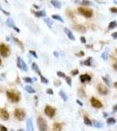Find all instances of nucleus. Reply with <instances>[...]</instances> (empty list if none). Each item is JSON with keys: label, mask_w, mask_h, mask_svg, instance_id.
I'll use <instances>...</instances> for the list:
<instances>
[{"label": "nucleus", "mask_w": 117, "mask_h": 131, "mask_svg": "<svg viewBox=\"0 0 117 131\" xmlns=\"http://www.w3.org/2000/svg\"><path fill=\"white\" fill-rule=\"evenodd\" d=\"M75 55L76 56H78V57H82V56H84L85 55V53H84V52H80V53H75Z\"/></svg>", "instance_id": "obj_40"}, {"label": "nucleus", "mask_w": 117, "mask_h": 131, "mask_svg": "<svg viewBox=\"0 0 117 131\" xmlns=\"http://www.w3.org/2000/svg\"><path fill=\"white\" fill-rule=\"evenodd\" d=\"M92 60H93V58L92 57H89L87 58L84 62H80V64H83V65L87 66H92Z\"/></svg>", "instance_id": "obj_16"}, {"label": "nucleus", "mask_w": 117, "mask_h": 131, "mask_svg": "<svg viewBox=\"0 0 117 131\" xmlns=\"http://www.w3.org/2000/svg\"><path fill=\"white\" fill-rule=\"evenodd\" d=\"M23 80H24V81H25V82H26V83H30V84H32V83L33 82L32 79L30 78V77H24Z\"/></svg>", "instance_id": "obj_31"}, {"label": "nucleus", "mask_w": 117, "mask_h": 131, "mask_svg": "<svg viewBox=\"0 0 117 131\" xmlns=\"http://www.w3.org/2000/svg\"><path fill=\"white\" fill-rule=\"evenodd\" d=\"M78 11H79L80 14L84 16L85 18H91L92 16H93V11H92V10H89V9H87V8L80 7L79 9H78Z\"/></svg>", "instance_id": "obj_4"}, {"label": "nucleus", "mask_w": 117, "mask_h": 131, "mask_svg": "<svg viewBox=\"0 0 117 131\" xmlns=\"http://www.w3.org/2000/svg\"><path fill=\"white\" fill-rule=\"evenodd\" d=\"M114 3H115V4H117V0H115V1H114Z\"/></svg>", "instance_id": "obj_58"}, {"label": "nucleus", "mask_w": 117, "mask_h": 131, "mask_svg": "<svg viewBox=\"0 0 117 131\" xmlns=\"http://www.w3.org/2000/svg\"><path fill=\"white\" fill-rule=\"evenodd\" d=\"M0 119L6 121L9 119V113L4 109H0Z\"/></svg>", "instance_id": "obj_10"}, {"label": "nucleus", "mask_w": 117, "mask_h": 131, "mask_svg": "<svg viewBox=\"0 0 117 131\" xmlns=\"http://www.w3.org/2000/svg\"><path fill=\"white\" fill-rule=\"evenodd\" d=\"M37 124L39 131H47V123L42 117H38L37 120Z\"/></svg>", "instance_id": "obj_3"}, {"label": "nucleus", "mask_w": 117, "mask_h": 131, "mask_svg": "<svg viewBox=\"0 0 117 131\" xmlns=\"http://www.w3.org/2000/svg\"><path fill=\"white\" fill-rule=\"evenodd\" d=\"M52 18H53V19H56V20L60 21L61 23H63V22H64L63 18H61V16L58 15V14H54V15H53V16H52Z\"/></svg>", "instance_id": "obj_26"}, {"label": "nucleus", "mask_w": 117, "mask_h": 131, "mask_svg": "<svg viewBox=\"0 0 117 131\" xmlns=\"http://www.w3.org/2000/svg\"><path fill=\"white\" fill-rule=\"evenodd\" d=\"M10 54V49L5 44H0V55L3 57H8Z\"/></svg>", "instance_id": "obj_5"}, {"label": "nucleus", "mask_w": 117, "mask_h": 131, "mask_svg": "<svg viewBox=\"0 0 117 131\" xmlns=\"http://www.w3.org/2000/svg\"><path fill=\"white\" fill-rule=\"evenodd\" d=\"M65 79H66V82L67 83V85L71 87L72 86V79H71V77H69V76H66V77Z\"/></svg>", "instance_id": "obj_33"}, {"label": "nucleus", "mask_w": 117, "mask_h": 131, "mask_svg": "<svg viewBox=\"0 0 117 131\" xmlns=\"http://www.w3.org/2000/svg\"><path fill=\"white\" fill-rule=\"evenodd\" d=\"M11 38H12V40L14 41V42H16L17 44H18L19 45V46L21 47V49H24V45H23V43L21 42V41H19L17 38H14V37H11Z\"/></svg>", "instance_id": "obj_28"}, {"label": "nucleus", "mask_w": 117, "mask_h": 131, "mask_svg": "<svg viewBox=\"0 0 117 131\" xmlns=\"http://www.w3.org/2000/svg\"><path fill=\"white\" fill-rule=\"evenodd\" d=\"M32 68L33 70L35 71L36 73H38V74L39 76H40V77H41V76H43V75H42V73H41L40 70H39V68H38V65H37V64H36L35 62H33V63L32 64Z\"/></svg>", "instance_id": "obj_15"}, {"label": "nucleus", "mask_w": 117, "mask_h": 131, "mask_svg": "<svg viewBox=\"0 0 117 131\" xmlns=\"http://www.w3.org/2000/svg\"><path fill=\"white\" fill-rule=\"evenodd\" d=\"M55 85L58 86V85H61V82L60 81H55Z\"/></svg>", "instance_id": "obj_48"}, {"label": "nucleus", "mask_w": 117, "mask_h": 131, "mask_svg": "<svg viewBox=\"0 0 117 131\" xmlns=\"http://www.w3.org/2000/svg\"><path fill=\"white\" fill-rule=\"evenodd\" d=\"M6 95L7 98L10 100L11 102H18L20 100V96L17 93H14L12 91H7L6 92Z\"/></svg>", "instance_id": "obj_1"}, {"label": "nucleus", "mask_w": 117, "mask_h": 131, "mask_svg": "<svg viewBox=\"0 0 117 131\" xmlns=\"http://www.w3.org/2000/svg\"><path fill=\"white\" fill-rule=\"evenodd\" d=\"M45 113H46V115L48 116V117L53 118V117L55 115L56 110H55L54 108H53V107L47 105V106H46V108H45Z\"/></svg>", "instance_id": "obj_6"}, {"label": "nucleus", "mask_w": 117, "mask_h": 131, "mask_svg": "<svg viewBox=\"0 0 117 131\" xmlns=\"http://www.w3.org/2000/svg\"><path fill=\"white\" fill-rule=\"evenodd\" d=\"M53 54H54V56H55V57H58V52H54V53H53Z\"/></svg>", "instance_id": "obj_50"}, {"label": "nucleus", "mask_w": 117, "mask_h": 131, "mask_svg": "<svg viewBox=\"0 0 117 131\" xmlns=\"http://www.w3.org/2000/svg\"><path fill=\"white\" fill-rule=\"evenodd\" d=\"M44 21H45V23L47 25V26H48L49 28H52V26H53V21H52L51 18H44Z\"/></svg>", "instance_id": "obj_19"}, {"label": "nucleus", "mask_w": 117, "mask_h": 131, "mask_svg": "<svg viewBox=\"0 0 117 131\" xmlns=\"http://www.w3.org/2000/svg\"><path fill=\"white\" fill-rule=\"evenodd\" d=\"M112 38H115V39H117V32L116 33H112Z\"/></svg>", "instance_id": "obj_44"}, {"label": "nucleus", "mask_w": 117, "mask_h": 131, "mask_svg": "<svg viewBox=\"0 0 117 131\" xmlns=\"http://www.w3.org/2000/svg\"><path fill=\"white\" fill-rule=\"evenodd\" d=\"M84 123L86 124V125H88V126H92V125H93V122L91 121V120L88 119V117H87V116L84 117Z\"/></svg>", "instance_id": "obj_27"}, {"label": "nucleus", "mask_w": 117, "mask_h": 131, "mask_svg": "<svg viewBox=\"0 0 117 131\" xmlns=\"http://www.w3.org/2000/svg\"><path fill=\"white\" fill-rule=\"evenodd\" d=\"M10 39H11V38H9V37H7V38H6V40H7V41H9V40H10Z\"/></svg>", "instance_id": "obj_54"}, {"label": "nucleus", "mask_w": 117, "mask_h": 131, "mask_svg": "<svg viewBox=\"0 0 117 131\" xmlns=\"http://www.w3.org/2000/svg\"><path fill=\"white\" fill-rule=\"evenodd\" d=\"M3 10H4V9H3V8H1V6H0V11H2Z\"/></svg>", "instance_id": "obj_57"}, {"label": "nucleus", "mask_w": 117, "mask_h": 131, "mask_svg": "<svg viewBox=\"0 0 117 131\" xmlns=\"http://www.w3.org/2000/svg\"><path fill=\"white\" fill-rule=\"evenodd\" d=\"M58 94H59V96H60L61 98H62V100H63L64 101H67V100H68V97H67V95H66V93H65V92L64 91H59V93H58Z\"/></svg>", "instance_id": "obj_21"}, {"label": "nucleus", "mask_w": 117, "mask_h": 131, "mask_svg": "<svg viewBox=\"0 0 117 131\" xmlns=\"http://www.w3.org/2000/svg\"><path fill=\"white\" fill-rule=\"evenodd\" d=\"M29 53H30V54H32V55L33 57H34V58L38 59V55H37V53H36L35 51H30Z\"/></svg>", "instance_id": "obj_37"}, {"label": "nucleus", "mask_w": 117, "mask_h": 131, "mask_svg": "<svg viewBox=\"0 0 117 131\" xmlns=\"http://www.w3.org/2000/svg\"><path fill=\"white\" fill-rule=\"evenodd\" d=\"M64 32H65V33H66V35L68 36L69 39H71V40H73V41L75 40V37H74V34H73V33H72L70 30H69L68 28H66V27L64 28Z\"/></svg>", "instance_id": "obj_12"}, {"label": "nucleus", "mask_w": 117, "mask_h": 131, "mask_svg": "<svg viewBox=\"0 0 117 131\" xmlns=\"http://www.w3.org/2000/svg\"><path fill=\"white\" fill-rule=\"evenodd\" d=\"M51 4L53 5L55 8H57V9H60L61 8V3L58 2V1H56V0H52Z\"/></svg>", "instance_id": "obj_18"}, {"label": "nucleus", "mask_w": 117, "mask_h": 131, "mask_svg": "<svg viewBox=\"0 0 117 131\" xmlns=\"http://www.w3.org/2000/svg\"><path fill=\"white\" fill-rule=\"evenodd\" d=\"M6 25H7L8 27L14 28L15 27V23H14V21H13L11 18H8L7 20H6Z\"/></svg>", "instance_id": "obj_17"}, {"label": "nucleus", "mask_w": 117, "mask_h": 131, "mask_svg": "<svg viewBox=\"0 0 117 131\" xmlns=\"http://www.w3.org/2000/svg\"><path fill=\"white\" fill-rule=\"evenodd\" d=\"M114 86H115V87H116V88H117V82H115V83L114 84Z\"/></svg>", "instance_id": "obj_53"}, {"label": "nucleus", "mask_w": 117, "mask_h": 131, "mask_svg": "<svg viewBox=\"0 0 117 131\" xmlns=\"http://www.w3.org/2000/svg\"><path fill=\"white\" fill-rule=\"evenodd\" d=\"M114 66V68H115V70L117 71V62H116V63H115V64H114V66Z\"/></svg>", "instance_id": "obj_49"}, {"label": "nucleus", "mask_w": 117, "mask_h": 131, "mask_svg": "<svg viewBox=\"0 0 117 131\" xmlns=\"http://www.w3.org/2000/svg\"><path fill=\"white\" fill-rule=\"evenodd\" d=\"M0 131H8V129H6V127L0 125Z\"/></svg>", "instance_id": "obj_41"}, {"label": "nucleus", "mask_w": 117, "mask_h": 131, "mask_svg": "<svg viewBox=\"0 0 117 131\" xmlns=\"http://www.w3.org/2000/svg\"><path fill=\"white\" fill-rule=\"evenodd\" d=\"M36 80H37L36 78H32V81H36Z\"/></svg>", "instance_id": "obj_55"}, {"label": "nucleus", "mask_w": 117, "mask_h": 131, "mask_svg": "<svg viewBox=\"0 0 117 131\" xmlns=\"http://www.w3.org/2000/svg\"><path fill=\"white\" fill-rule=\"evenodd\" d=\"M74 28H75L77 31H80V32H81V33H86V28H85L84 26L80 25H76V26H75Z\"/></svg>", "instance_id": "obj_23"}, {"label": "nucleus", "mask_w": 117, "mask_h": 131, "mask_svg": "<svg viewBox=\"0 0 117 131\" xmlns=\"http://www.w3.org/2000/svg\"><path fill=\"white\" fill-rule=\"evenodd\" d=\"M34 127H33L32 120L31 118H27L26 120V131H33Z\"/></svg>", "instance_id": "obj_11"}, {"label": "nucleus", "mask_w": 117, "mask_h": 131, "mask_svg": "<svg viewBox=\"0 0 117 131\" xmlns=\"http://www.w3.org/2000/svg\"><path fill=\"white\" fill-rule=\"evenodd\" d=\"M40 80H41V82H42V83H45V84H47V83H48V80H47L46 78H45L44 76H41V77H40Z\"/></svg>", "instance_id": "obj_36"}, {"label": "nucleus", "mask_w": 117, "mask_h": 131, "mask_svg": "<svg viewBox=\"0 0 117 131\" xmlns=\"http://www.w3.org/2000/svg\"><path fill=\"white\" fill-rule=\"evenodd\" d=\"M74 2L80 3V4L83 5H92V3L90 2V1H85V0H83V1H80V2H79V1H74Z\"/></svg>", "instance_id": "obj_30"}, {"label": "nucleus", "mask_w": 117, "mask_h": 131, "mask_svg": "<svg viewBox=\"0 0 117 131\" xmlns=\"http://www.w3.org/2000/svg\"><path fill=\"white\" fill-rule=\"evenodd\" d=\"M13 29H14V30H15L16 32H17V33H20V30H19V28L16 27V26H15V27L13 28Z\"/></svg>", "instance_id": "obj_46"}, {"label": "nucleus", "mask_w": 117, "mask_h": 131, "mask_svg": "<svg viewBox=\"0 0 117 131\" xmlns=\"http://www.w3.org/2000/svg\"><path fill=\"white\" fill-rule=\"evenodd\" d=\"M110 11L113 13H117V8L115 7H111L110 8Z\"/></svg>", "instance_id": "obj_39"}, {"label": "nucleus", "mask_w": 117, "mask_h": 131, "mask_svg": "<svg viewBox=\"0 0 117 131\" xmlns=\"http://www.w3.org/2000/svg\"><path fill=\"white\" fill-rule=\"evenodd\" d=\"M46 93H48V94H53V91L52 90L51 88H49V89L46 90Z\"/></svg>", "instance_id": "obj_42"}, {"label": "nucleus", "mask_w": 117, "mask_h": 131, "mask_svg": "<svg viewBox=\"0 0 117 131\" xmlns=\"http://www.w3.org/2000/svg\"><path fill=\"white\" fill-rule=\"evenodd\" d=\"M101 58L103 59L104 60H107V58H108V54H107V51H105L104 53H102Z\"/></svg>", "instance_id": "obj_34"}, {"label": "nucleus", "mask_w": 117, "mask_h": 131, "mask_svg": "<svg viewBox=\"0 0 117 131\" xmlns=\"http://www.w3.org/2000/svg\"><path fill=\"white\" fill-rule=\"evenodd\" d=\"M117 26V21H112V22L109 23V25H108V29L109 30H112L114 28H115Z\"/></svg>", "instance_id": "obj_24"}, {"label": "nucleus", "mask_w": 117, "mask_h": 131, "mask_svg": "<svg viewBox=\"0 0 117 131\" xmlns=\"http://www.w3.org/2000/svg\"><path fill=\"white\" fill-rule=\"evenodd\" d=\"M61 128H62V125H61L60 123H58V122H56V123L53 124V129L56 131H60L61 130Z\"/></svg>", "instance_id": "obj_25"}, {"label": "nucleus", "mask_w": 117, "mask_h": 131, "mask_svg": "<svg viewBox=\"0 0 117 131\" xmlns=\"http://www.w3.org/2000/svg\"><path fill=\"white\" fill-rule=\"evenodd\" d=\"M80 80L82 83H84L86 81H91V77L88 75V74H82V75L80 76Z\"/></svg>", "instance_id": "obj_13"}, {"label": "nucleus", "mask_w": 117, "mask_h": 131, "mask_svg": "<svg viewBox=\"0 0 117 131\" xmlns=\"http://www.w3.org/2000/svg\"><path fill=\"white\" fill-rule=\"evenodd\" d=\"M25 89H26V91L27 92V93H35V89L32 87H31V86H26L25 87Z\"/></svg>", "instance_id": "obj_20"}, {"label": "nucleus", "mask_w": 117, "mask_h": 131, "mask_svg": "<svg viewBox=\"0 0 117 131\" xmlns=\"http://www.w3.org/2000/svg\"><path fill=\"white\" fill-rule=\"evenodd\" d=\"M115 122H116V121H115V118H112V117H110V118H108L107 120V125H113V124H115Z\"/></svg>", "instance_id": "obj_29"}, {"label": "nucleus", "mask_w": 117, "mask_h": 131, "mask_svg": "<svg viewBox=\"0 0 117 131\" xmlns=\"http://www.w3.org/2000/svg\"><path fill=\"white\" fill-rule=\"evenodd\" d=\"M80 42L83 44L86 43V38L85 37H80Z\"/></svg>", "instance_id": "obj_43"}, {"label": "nucleus", "mask_w": 117, "mask_h": 131, "mask_svg": "<svg viewBox=\"0 0 117 131\" xmlns=\"http://www.w3.org/2000/svg\"><path fill=\"white\" fill-rule=\"evenodd\" d=\"M57 75H58V77H61V78H66V74H65L63 72H60V71H58V72H57Z\"/></svg>", "instance_id": "obj_35"}, {"label": "nucleus", "mask_w": 117, "mask_h": 131, "mask_svg": "<svg viewBox=\"0 0 117 131\" xmlns=\"http://www.w3.org/2000/svg\"><path fill=\"white\" fill-rule=\"evenodd\" d=\"M14 116L18 121H22L26 117V113H25V111L23 109H16L15 111H14Z\"/></svg>", "instance_id": "obj_2"}, {"label": "nucleus", "mask_w": 117, "mask_h": 131, "mask_svg": "<svg viewBox=\"0 0 117 131\" xmlns=\"http://www.w3.org/2000/svg\"><path fill=\"white\" fill-rule=\"evenodd\" d=\"M113 109H114V112H115V111H117V104H116V105H115V106H114V108H113Z\"/></svg>", "instance_id": "obj_47"}, {"label": "nucleus", "mask_w": 117, "mask_h": 131, "mask_svg": "<svg viewBox=\"0 0 117 131\" xmlns=\"http://www.w3.org/2000/svg\"><path fill=\"white\" fill-rule=\"evenodd\" d=\"M33 6H34L36 9H38V8H39V6H38V5H33Z\"/></svg>", "instance_id": "obj_51"}, {"label": "nucleus", "mask_w": 117, "mask_h": 131, "mask_svg": "<svg viewBox=\"0 0 117 131\" xmlns=\"http://www.w3.org/2000/svg\"><path fill=\"white\" fill-rule=\"evenodd\" d=\"M17 66H18V68H20L21 70L23 71H27V69H28L26 62L20 57H17Z\"/></svg>", "instance_id": "obj_7"}, {"label": "nucleus", "mask_w": 117, "mask_h": 131, "mask_svg": "<svg viewBox=\"0 0 117 131\" xmlns=\"http://www.w3.org/2000/svg\"><path fill=\"white\" fill-rule=\"evenodd\" d=\"M90 101H91V105L94 107V108H95V109H101V108H102V103L99 100H97L96 98L92 97Z\"/></svg>", "instance_id": "obj_8"}, {"label": "nucleus", "mask_w": 117, "mask_h": 131, "mask_svg": "<svg viewBox=\"0 0 117 131\" xmlns=\"http://www.w3.org/2000/svg\"><path fill=\"white\" fill-rule=\"evenodd\" d=\"M103 116H104V117H107V114L106 113V112H104V113H103Z\"/></svg>", "instance_id": "obj_52"}, {"label": "nucleus", "mask_w": 117, "mask_h": 131, "mask_svg": "<svg viewBox=\"0 0 117 131\" xmlns=\"http://www.w3.org/2000/svg\"><path fill=\"white\" fill-rule=\"evenodd\" d=\"M78 73H79V70H78V69H75V70L71 71V74H72V75H77Z\"/></svg>", "instance_id": "obj_38"}, {"label": "nucleus", "mask_w": 117, "mask_h": 131, "mask_svg": "<svg viewBox=\"0 0 117 131\" xmlns=\"http://www.w3.org/2000/svg\"><path fill=\"white\" fill-rule=\"evenodd\" d=\"M97 89L99 91V93L101 94H103V95H107V93H108V89L106 86L102 85V84H99L98 87H97Z\"/></svg>", "instance_id": "obj_9"}, {"label": "nucleus", "mask_w": 117, "mask_h": 131, "mask_svg": "<svg viewBox=\"0 0 117 131\" xmlns=\"http://www.w3.org/2000/svg\"><path fill=\"white\" fill-rule=\"evenodd\" d=\"M1 64H2V61H1V60H0V66H1Z\"/></svg>", "instance_id": "obj_59"}, {"label": "nucleus", "mask_w": 117, "mask_h": 131, "mask_svg": "<svg viewBox=\"0 0 117 131\" xmlns=\"http://www.w3.org/2000/svg\"><path fill=\"white\" fill-rule=\"evenodd\" d=\"M115 52H116V54H117V48H116V50H115Z\"/></svg>", "instance_id": "obj_60"}, {"label": "nucleus", "mask_w": 117, "mask_h": 131, "mask_svg": "<svg viewBox=\"0 0 117 131\" xmlns=\"http://www.w3.org/2000/svg\"><path fill=\"white\" fill-rule=\"evenodd\" d=\"M94 123H93V125H94L95 128H98V129H101V128H102L103 127V123H102L101 121H93Z\"/></svg>", "instance_id": "obj_22"}, {"label": "nucleus", "mask_w": 117, "mask_h": 131, "mask_svg": "<svg viewBox=\"0 0 117 131\" xmlns=\"http://www.w3.org/2000/svg\"><path fill=\"white\" fill-rule=\"evenodd\" d=\"M18 131H25V130H24V129H18Z\"/></svg>", "instance_id": "obj_56"}, {"label": "nucleus", "mask_w": 117, "mask_h": 131, "mask_svg": "<svg viewBox=\"0 0 117 131\" xmlns=\"http://www.w3.org/2000/svg\"><path fill=\"white\" fill-rule=\"evenodd\" d=\"M34 13V15L37 17V18H40V17H46V11H32Z\"/></svg>", "instance_id": "obj_14"}, {"label": "nucleus", "mask_w": 117, "mask_h": 131, "mask_svg": "<svg viewBox=\"0 0 117 131\" xmlns=\"http://www.w3.org/2000/svg\"><path fill=\"white\" fill-rule=\"evenodd\" d=\"M76 102H77V103H78V104H79L80 106H81V107L83 106V103H82V102H81V101H80V100H77Z\"/></svg>", "instance_id": "obj_45"}, {"label": "nucleus", "mask_w": 117, "mask_h": 131, "mask_svg": "<svg viewBox=\"0 0 117 131\" xmlns=\"http://www.w3.org/2000/svg\"><path fill=\"white\" fill-rule=\"evenodd\" d=\"M102 80L104 81V82L106 83V85H107V87H110L111 86V83H110V81L108 80V79L107 78V77H102Z\"/></svg>", "instance_id": "obj_32"}]
</instances>
